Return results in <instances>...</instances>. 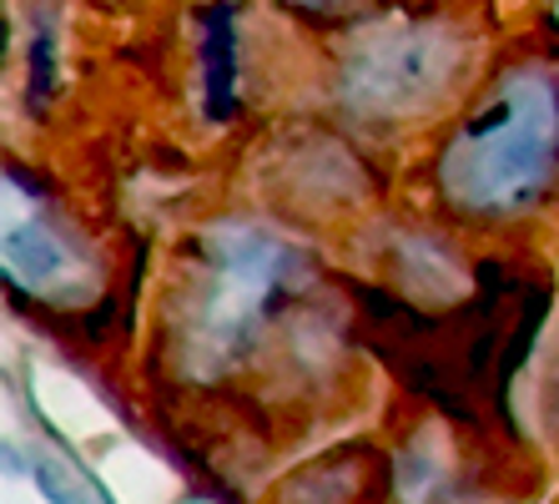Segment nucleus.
Segmentation results:
<instances>
[{
  "label": "nucleus",
  "mask_w": 559,
  "mask_h": 504,
  "mask_svg": "<svg viewBox=\"0 0 559 504\" xmlns=\"http://www.w3.org/2000/svg\"><path fill=\"white\" fill-rule=\"evenodd\" d=\"M308 258L258 222H217L197 237L192 268L177 288V368L197 384H217L248 368L267 333L302 293Z\"/></svg>",
  "instance_id": "f03ea898"
},
{
  "label": "nucleus",
  "mask_w": 559,
  "mask_h": 504,
  "mask_svg": "<svg viewBox=\"0 0 559 504\" xmlns=\"http://www.w3.org/2000/svg\"><path fill=\"white\" fill-rule=\"evenodd\" d=\"M56 81H61V66H56V21L40 11L36 26H31V40H26V102H31V112H46Z\"/></svg>",
  "instance_id": "423d86ee"
},
{
  "label": "nucleus",
  "mask_w": 559,
  "mask_h": 504,
  "mask_svg": "<svg viewBox=\"0 0 559 504\" xmlns=\"http://www.w3.org/2000/svg\"><path fill=\"white\" fill-rule=\"evenodd\" d=\"M237 0H207L197 15V86L212 127H227L242 102V31Z\"/></svg>",
  "instance_id": "39448f33"
},
{
  "label": "nucleus",
  "mask_w": 559,
  "mask_h": 504,
  "mask_svg": "<svg viewBox=\"0 0 559 504\" xmlns=\"http://www.w3.org/2000/svg\"><path fill=\"white\" fill-rule=\"evenodd\" d=\"M559 187V66L524 56L443 131L433 197L464 222H524Z\"/></svg>",
  "instance_id": "f257e3e1"
},
{
  "label": "nucleus",
  "mask_w": 559,
  "mask_h": 504,
  "mask_svg": "<svg viewBox=\"0 0 559 504\" xmlns=\"http://www.w3.org/2000/svg\"><path fill=\"white\" fill-rule=\"evenodd\" d=\"M0 268H5V283L21 288V293H46L61 297L71 283H81V268H86V253L71 233H66L56 212L36 197L5 192V243H0Z\"/></svg>",
  "instance_id": "20e7f679"
},
{
  "label": "nucleus",
  "mask_w": 559,
  "mask_h": 504,
  "mask_svg": "<svg viewBox=\"0 0 559 504\" xmlns=\"http://www.w3.org/2000/svg\"><path fill=\"white\" fill-rule=\"evenodd\" d=\"M287 11H302V15H328V11H343L348 0H277Z\"/></svg>",
  "instance_id": "0eeeda50"
},
{
  "label": "nucleus",
  "mask_w": 559,
  "mask_h": 504,
  "mask_svg": "<svg viewBox=\"0 0 559 504\" xmlns=\"http://www.w3.org/2000/svg\"><path fill=\"white\" fill-rule=\"evenodd\" d=\"M468 40L433 15H378L348 40L338 66V102L364 121L433 112L464 77Z\"/></svg>",
  "instance_id": "7ed1b4c3"
},
{
  "label": "nucleus",
  "mask_w": 559,
  "mask_h": 504,
  "mask_svg": "<svg viewBox=\"0 0 559 504\" xmlns=\"http://www.w3.org/2000/svg\"><path fill=\"white\" fill-rule=\"evenodd\" d=\"M549 394H555V409H559V353H555V378H549Z\"/></svg>",
  "instance_id": "6e6552de"
}]
</instances>
